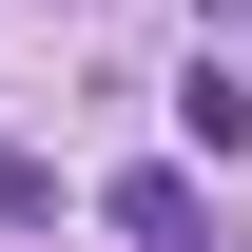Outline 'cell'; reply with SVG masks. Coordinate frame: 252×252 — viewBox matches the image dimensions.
Masks as SVG:
<instances>
[{
    "label": "cell",
    "instance_id": "1",
    "mask_svg": "<svg viewBox=\"0 0 252 252\" xmlns=\"http://www.w3.org/2000/svg\"><path fill=\"white\" fill-rule=\"evenodd\" d=\"M175 117H194V156H233V136H252V78H233V59H194V78H175Z\"/></svg>",
    "mask_w": 252,
    "mask_h": 252
}]
</instances>
